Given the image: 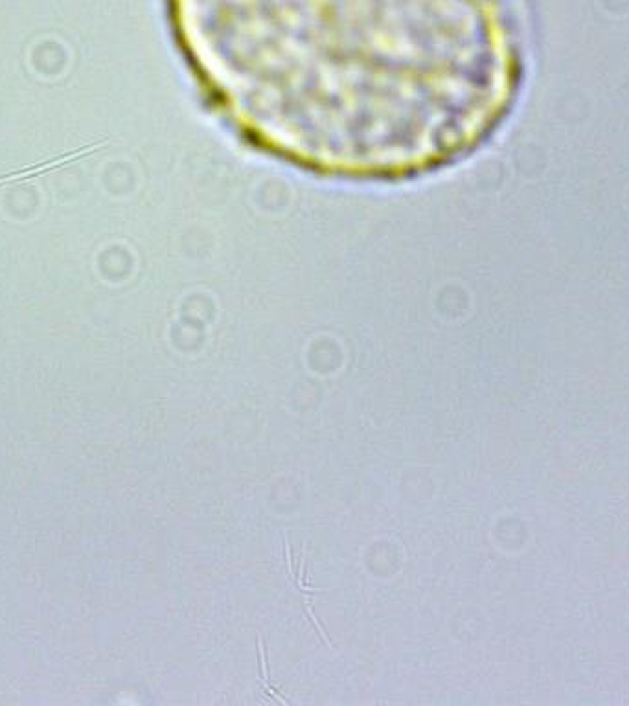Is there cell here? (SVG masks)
<instances>
[{"mask_svg":"<svg viewBox=\"0 0 629 706\" xmlns=\"http://www.w3.org/2000/svg\"><path fill=\"white\" fill-rule=\"evenodd\" d=\"M285 552H287V565H289V576H295V568H293V556H291V546L289 541L285 539Z\"/></svg>","mask_w":629,"mask_h":706,"instance_id":"2","label":"cell"},{"mask_svg":"<svg viewBox=\"0 0 629 706\" xmlns=\"http://www.w3.org/2000/svg\"><path fill=\"white\" fill-rule=\"evenodd\" d=\"M259 658H262V675H264V680H265V685H267V680H269V677H267V658H265V646L264 642L259 640Z\"/></svg>","mask_w":629,"mask_h":706,"instance_id":"1","label":"cell"}]
</instances>
